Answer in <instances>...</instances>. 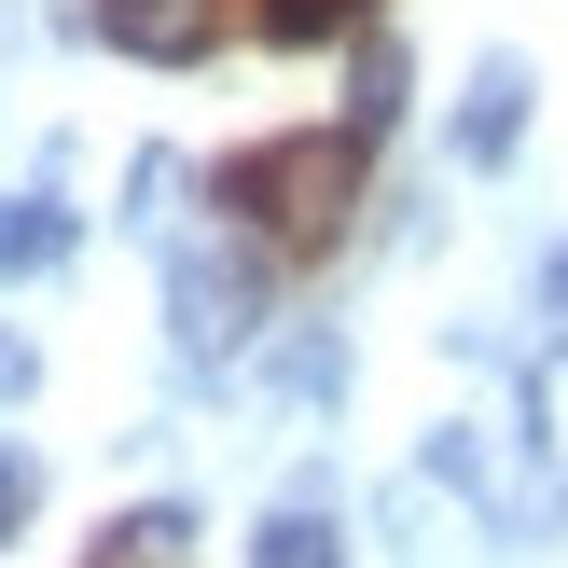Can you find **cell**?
Listing matches in <instances>:
<instances>
[{"label":"cell","instance_id":"6da1fadb","mask_svg":"<svg viewBox=\"0 0 568 568\" xmlns=\"http://www.w3.org/2000/svg\"><path fill=\"white\" fill-rule=\"evenodd\" d=\"M361 194H375V125H292V139H236V153L209 166V209L222 236H250L264 264H333L361 222Z\"/></svg>","mask_w":568,"mask_h":568},{"label":"cell","instance_id":"7a4b0ae2","mask_svg":"<svg viewBox=\"0 0 568 568\" xmlns=\"http://www.w3.org/2000/svg\"><path fill=\"white\" fill-rule=\"evenodd\" d=\"M166 320H181L194 361H236V333L264 320V250H181V277H166Z\"/></svg>","mask_w":568,"mask_h":568},{"label":"cell","instance_id":"3957f363","mask_svg":"<svg viewBox=\"0 0 568 568\" xmlns=\"http://www.w3.org/2000/svg\"><path fill=\"white\" fill-rule=\"evenodd\" d=\"M98 42L153 55V70H194V55L236 42V0H98Z\"/></svg>","mask_w":568,"mask_h":568},{"label":"cell","instance_id":"277c9868","mask_svg":"<svg viewBox=\"0 0 568 568\" xmlns=\"http://www.w3.org/2000/svg\"><path fill=\"white\" fill-rule=\"evenodd\" d=\"M514 139H527V55H486V83L458 111V166H499Z\"/></svg>","mask_w":568,"mask_h":568},{"label":"cell","instance_id":"5b68a950","mask_svg":"<svg viewBox=\"0 0 568 568\" xmlns=\"http://www.w3.org/2000/svg\"><path fill=\"white\" fill-rule=\"evenodd\" d=\"M527 471H541V499L568 514V347L527 361Z\"/></svg>","mask_w":568,"mask_h":568},{"label":"cell","instance_id":"8992f818","mask_svg":"<svg viewBox=\"0 0 568 568\" xmlns=\"http://www.w3.org/2000/svg\"><path fill=\"white\" fill-rule=\"evenodd\" d=\"M250 28H264L277 55H320V42H361L375 28V0H236Z\"/></svg>","mask_w":568,"mask_h":568},{"label":"cell","instance_id":"52a82bcc","mask_svg":"<svg viewBox=\"0 0 568 568\" xmlns=\"http://www.w3.org/2000/svg\"><path fill=\"white\" fill-rule=\"evenodd\" d=\"M70 264V209H42V194H0V277H42Z\"/></svg>","mask_w":568,"mask_h":568},{"label":"cell","instance_id":"ba28073f","mask_svg":"<svg viewBox=\"0 0 568 568\" xmlns=\"http://www.w3.org/2000/svg\"><path fill=\"white\" fill-rule=\"evenodd\" d=\"M250 568H347V541H333V514H264L250 527Z\"/></svg>","mask_w":568,"mask_h":568},{"label":"cell","instance_id":"9c48e42d","mask_svg":"<svg viewBox=\"0 0 568 568\" xmlns=\"http://www.w3.org/2000/svg\"><path fill=\"white\" fill-rule=\"evenodd\" d=\"M181 541H194L181 514H125V527H98V555H83V568H181Z\"/></svg>","mask_w":568,"mask_h":568},{"label":"cell","instance_id":"30bf717a","mask_svg":"<svg viewBox=\"0 0 568 568\" xmlns=\"http://www.w3.org/2000/svg\"><path fill=\"white\" fill-rule=\"evenodd\" d=\"M347 125H403V42H361V83H347Z\"/></svg>","mask_w":568,"mask_h":568},{"label":"cell","instance_id":"8fae6325","mask_svg":"<svg viewBox=\"0 0 568 568\" xmlns=\"http://www.w3.org/2000/svg\"><path fill=\"white\" fill-rule=\"evenodd\" d=\"M28 514H42V458L0 444V541H28Z\"/></svg>","mask_w":568,"mask_h":568},{"label":"cell","instance_id":"7c38bea8","mask_svg":"<svg viewBox=\"0 0 568 568\" xmlns=\"http://www.w3.org/2000/svg\"><path fill=\"white\" fill-rule=\"evenodd\" d=\"M555 320H568V264H555Z\"/></svg>","mask_w":568,"mask_h":568}]
</instances>
